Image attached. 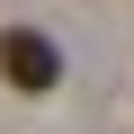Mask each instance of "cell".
Returning <instances> with one entry per match:
<instances>
[{"instance_id":"obj_1","label":"cell","mask_w":134,"mask_h":134,"mask_svg":"<svg viewBox=\"0 0 134 134\" xmlns=\"http://www.w3.org/2000/svg\"><path fill=\"white\" fill-rule=\"evenodd\" d=\"M0 72H9V90L45 98V90L63 81V54H54V36H36V27H0Z\"/></svg>"}]
</instances>
